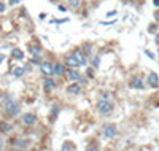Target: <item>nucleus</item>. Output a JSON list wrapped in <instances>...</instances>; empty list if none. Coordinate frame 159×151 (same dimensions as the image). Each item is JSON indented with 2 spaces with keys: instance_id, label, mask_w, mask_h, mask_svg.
Returning <instances> with one entry per match:
<instances>
[{
  "instance_id": "nucleus-12",
  "label": "nucleus",
  "mask_w": 159,
  "mask_h": 151,
  "mask_svg": "<svg viewBox=\"0 0 159 151\" xmlns=\"http://www.w3.org/2000/svg\"><path fill=\"white\" fill-rule=\"evenodd\" d=\"M43 88H45V91H53V89L56 88V83H54L51 78H46L45 83H43Z\"/></svg>"
},
{
  "instance_id": "nucleus-30",
  "label": "nucleus",
  "mask_w": 159,
  "mask_h": 151,
  "mask_svg": "<svg viewBox=\"0 0 159 151\" xmlns=\"http://www.w3.org/2000/svg\"><path fill=\"white\" fill-rule=\"evenodd\" d=\"M153 3H154V5L157 6V8H159V0H153Z\"/></svg>"
},
{
  "instance_id": "nucleus-27",
  "label": "nucleus",
  "mask_w": 159,
  "mask_h": 151,
  "mask_svg": "<svg viewBox=\"0 0 159 151\" xmlns=\"http://www.w3.org/2000/svg\"><path fill=\"white\" fill-rule=\"evenodd\" d=\"M148 30H150V32H154V30H156V26H154V24H151Z\"/></svg>"
},
{
  "instance_id": "nucleus-1",
  "label": "nucleus",
  "mask_w": 159,
  "mask_h": 151,
  "mask_svg": "<svg viewBox=\"0 0 159 151\" xmlns=\"http://www.w3.org/2000/svg\"><path fill=\"white\" fill-rule=\"evenodd\" d=\"M3 108H5V112L8 113V115H11V116H16L19 112H21V108H19V105L16 104L15 100H13V97L11 95H8V94H3Z\"/></svg>"
},
{
  "instance_id": "nucleus-20",
  "label": "nucleus",
  "mask_w": 159,
  "mask_h": 151,
  "mask_svg": "<svg viewBox=\"0 0 159 151\" xmlns=\"http://www.w3.org/2000/svg\"><path fill=\"white\" fill-rule=\"evenodd\" d=\"M32 62H33V64H40V62H41L40 54H37V56H33V57H32Z\"/></svg>"
},
{
  "instance_id": "nucleus-3",
  "label": "nucleus",
  "mask_w": 159,
  "mask_h": 151,
  "mask_svg": "<svg viewBox=\"0 0 159 151\" xmlns=\"http://www.w3.org/2000/svg\"><path fill=\"white\" fill-rule=\"evenodd\" d=\"M40 72L45 77H50V75L54 73V65L51 62H40Z\"/></svg>"
},
{
  "instance_id": "nucleus-25",
  "label": "nucleus",
  "mask_w": 159,
  "mask_h": 151,
  "mask_svg": "<svg viewBox=\"0 0 159 151\" xmlns=\"http://www.w3.org/2000/svg\"><path fill=\"white\" fill-rule=\"evenodd\" d=\"M154 19H156V22L159 24V10H157V11L154 13Z\"/></svg>"
},
{
  "instance_id": "nucleus-19",
  "label": "nucleus",
  "mask_w": 159,
  "mask_h": 151,
  "mask_svg": "<svg viewBox=\"0 0 159 151\" xmlns=\"http://www.w3.org/2000/svg\"><path fill=\"white\" fill-rule=\"evenodd\" d=\"M30 51H32V56H37V54H40V48L38 46H30Z\"/></svg>"
},
{
  "instance_id": "nucleus-22",
  "label": "nucleus",
  "mask_w": 159,
  "mask_h": 151,
  "mask_svg": "<svg viewBox=\"0 0 159 151\" xmlns=\"http://www.w3.org/2000/svg\"><path fill=\"white\" fill-rule=\"evenodd\" d=\"M92 64H94L95 67H97V65L100 64V59H99V57H94V59H92Z\"/></svg>"
},
{
  "instance_id": "nucleus-23",
  "label": "nucleus",
  "mask_w": 159,
  "mask_h": 151,
  "mask_svg": "<svg viewBox=\"0 0 159 151\" xmlns=\"http://www.w3.org/2000/svg\"><path fill=\"white\" fill-rule=\"evenodd\" d=\"M86 75H88V77H89V78H91V77H92V75H94V72H92V68H88V70H86Z\"/></svg>"
},
{
  "instance_id": "nucleus-31",
  "label": "nucleus",
  "mask_w": 159,
  "mask_h": 151,
  "mask_svg": "<svg viewBox=\"0 0 159 151\" xmlns=\"http://www.w3.org/2000/svg\"><path fill=\"white\" fill-rule=\"evenodd\" d=\"M156 45L159 46V33H157V35H156Z\"/></svg>"
},
{
  "instance_id": "nucleus-5",
  "label": "nucleus",
  "mask_w": 159,
  "mask_h": 151,
  "mask_svg": "<svg viewBox=\"0 0 159 151\" xmlns=\"http://www.w3.org/2000/svg\"><path fill=\"white\" fill-rule=\"evenodd\" d=\"M65 75L70 81H80V83L83 81V77L77 72V68H68V72H65Z\"/></svg>"
},
{
  "instance_id": "nucleus-28",
  "label": "nucleus",
  "mask_w": 159,
  "mask_h": 151,
  "mask_svg": "<svg viewBox=\"0 0 159 151\" xmlns=\"http://www.w3.org/2000/svg\"><path fill=\"white\" fill-rule=\"evenodd\" d=\"M3 60H5V56H3V54H0V64H2Z\"/></svg>"
},
{
  "instance_id": "nucleus-13",
  "label": "nucleus",
  "mask_w": 159,
  "mask_h": 151,
  "mask_svg": "<svg viewBox=\"0 0 159 151\" xmlns=\"http://www.w3.org/2000/svg\"><path fill=\"white\" fill-rule=\"evenodd\" d=\"M0 132L2 134H10L11 132V126L5 121H0Z\"/></svg>"
},
{
  "instance_id": "nucleus-8",
  "label": "nucleus",
  "mask_w": 159,
  "mask_h": 151,
  "mask_svg": "<svg viewBox=\"0 0 159 151\" xmlns=\"http://www.w3.org/2000/svg\"><path fill=\"white\" fill-rule=\"evenodd\" d=\"M65 67H68V68H78V67H80L78 60L75 59L73 54H70V56L65 57Z\"/></svg>"
},
{
  "instance_id": "nucleus-17",
  "label": "nucleus",
  "mask_w": 159,
  "mask_h": 151,
  "mask_svg": "<svg viewBox=\"0 0 159 151\" xmlns=\"http://www.w3.org/2000/svg\"><path fill=\"white\" fill-rule=\"evenodd\" d=\"M60 151H73V145H72V143H68V142H65L64 145H62Z\"/></svg>"
},
{
  "instance_id": "nucleus-4",
  "label": "nucleus",
  "mask_w": 159,
  "mask_h": 151,
  "mask_svg": "<svg viewBox=\"0 0 159 151\" xmlns=\"http://www.w3.org/2000/svg\"><path fill=\"white\" fill-rule=\"evenodd\" d=\"M73 56H75V59L78 60L80 67H86V65H88V59H86V56H85V53H83V51L75 50V51H73Z\"/></svg>"
},
{
  "instance_id": "nucleus-26",
  "label": "nucleus",
  "mask_w": 159,
  "mask_h": 151,
  "mask_svg": "<svg viewBox=\"0 0 159 151\" xmlns=\"http://www.w3.org/2000/svg\"><path fill=\"white\" fill-rule=\"evenodd\" d=\"M5 11V5H3V2H0V13H3Z\"/></svg>"
},
{
  "instance_id": "nucleus-10",
  "label": "nucleus",
  "mask_w": 159,
  "mask_h": 151,
  "mask_svg": "<svg viewBox=\"0 0 159 151\" xmlns=\"http://www.w3.org/2000/svg\"><path fill=\"white\" fill-rule=\"evenodd\" d=\"M54 73L57 77H64L65 75V65L64 64H54Z\"/></svg>"
},
{
  "instance_id": "nucleus-2",
  "label": "nucleus",
  "mask_w": 159,
  "mask_h": 151,
  "mask_svg": "<svg viewBox=\"0 0 159 151\" xmlns=\"http://www.w3.org/2000/svg\"><path fill=\"white\" fill-rule=\"evenodd\" d=\"M97 110L102 115H110V113H112V110H113V107H112V104H110V100L102 99V100H99V104H97Z\"/></svg>"
},
{
  "instance_id": "nucleus-29",
  "label": "nucleus",
  "mask_w": 159,
  "mask_h": 151,
  "mask_svg": "<svg viewBox=\"0 0 159 151\" xmlns=\"http://www.w3.org/2000/svg\"><path fill=\"white\" fill-rule=\"evenodd\" d=\"M18 2H19V0H10V3H11V5H16Z\"/></svg>"
},
{
  "instance_id": "nucleus-11",
  "label": "nucleus",
  "mask_w": 159,
  "mask_h": 151,
  "mask_svg": "<svg viewBox=\"0 0 159 151\" xmlns=\"http://www.w3.org/2000/svg\"><path fill=\"white\" fill-rule=\"evenodd\" d=\"M80 91H81V88H80V84H77V83H75V81H73V84H70V86H68L67 88V92L68 94H80Z\"/></svg>"
},
{
  "instance_id": "nucleus-9",
  "label": "nucleus",
  "mask_w": 159,
  "mask_h": 151,
  "mask_svg": "<svg viewBox=\"0 0 159 151\" xmlns=\"http://www.w3.org/2000/svg\"><path fill=\"white\" fill-rule=\"evenodd\" d=\"M148 84H150L151 88H157V86H159V77H157L154 72H151V73L148 75Z\"/></svg>"
},
{
  "instance_id": "nucleus-14",
  "label": "nucleus",
  "mask_w": 159,
  "mask_h": 151,
  "mask_svg": "<svg viewBox=\"0 0 159 151\" xmlns=\"http://www.w3.org/2000/svg\"><path fill=\"white\" fill-rule=\"evenodd\" d=\"M130 86H132V88H135V89H142V88H143V81H142V78L135 77L132 81H130Z\"/></svg>"
},
{
  "instance_id": "nucleus-18",
  "label": "nucleus",
  "mask_w": 159,
  "mask_h": 151,
  "mask_svg": "<svg viewBox=\"0 0 159 151\" xmlns=\"http://www.w3.org/2000/svg\"><path fill=\"white\" fill-rule=\"evenodd\" d=\"M80 2H81V0H68V5H70L72 8H78V6H80Z\"/></svg>"
},
{
  "instance_id": "nucleus-15",
  "label": "nucleus",
  "mask_w": 159,
  "mask_h": 151,
  "mask_svg": "<svg viewBox=\"0 0 159 151\" xmlns=\"http://www.w3.org/2000/svg\"><path fill=\"white\" fill-rule=\"evenodd\" d=\"M11 56L15 57V59H18V60H21V59H24V53L19 50V48H15V50L11 51Z\"/></svg>"
},
{
  "instance_id": "nucleus-6",
  "label": "nucleus",
  "mask_w": 159,
  "mask_h": 151,
  "mask_svg": "<svg viewBox=\"0 0 159 151\" xmlns=\"http://www.w3.org/2000/svg\"><path fill=\"white\" fill-rule=\"evenodd\" d=\"M115 135H116V127L113 124H108L103 127V137L105 139H113Z\"/></svg>"
},
{
  "instance_id": "nucleus-21",
  "label": "nucleus",
  "mask_w": 159,
  "mask_h": 151,
  "mask_svg": "<svg viewBox=\"0 0 159 151\" xmlns=\"http://www.w3.org/2000/svg\"><path fill=\"white\" fill-rule=\"evenodd\" d=\"M86 151H99V146H97V145H89V146L86 148Z\"/></svg>"
},
{
  "instance_id": "nucleus-16",
  "label": "nucleus",
  "mask_w": 159,
  "mask_h": 151,
  "mask_svg": "<svg viewBox=\"0 0 159 151\" xmlns=\"http://www.w3.org/2000/svg\"><path fill=\"white\" fill-rule=\"evenodd\" d=\"M24 73H26V68H24V67H16L15 70H13V75H15L16 78L24 77Z\"/></svg>"
},
{
  "instance_id": "nucleus-7",
  "label": "nucleus",
  "mask_w": 159,
  "mask_h": 151,
  "mask_svg": "<svg viewBox=\"0 0 159 151\" xmlns=\"http://www.w3.org/2000/svg\"><path fill=\"white\" fill-rule=\"evenodd\" d=\"M37 122V116L32 115V113H27L22 116V124L24 126H33Z\"/></svg>"
},
{
  "instance_id": "nucleus-24",
  "label": "nucleus",
  "mask_w": 159,
  "mask_h": 151,
  "mask_svg": "<svg viewBox=\"0 0 159 151\" xmlns=\"http://www.w3.org/2000/svg\"><path fill=\"white\" fill-rule=\"evenodd\" d=\"M115 15H116V11H115V10H113V11H108V13H107V16H108V18H113Z\"/></svg>"
},
{
  "instance_id": "nucleus-32",
  "label": "nucleus",
  "mask_w": 159,
  "mask_h": 151,
  "mask_svg": "<svg viewBox=\"0 0 159 151\" xmlns=\"http://www.w3.org/2000/svg\"><path fill=\"white\" fill-rule=\"evenodd\" d=\"M2 148H3V142L0 140V151H2Z\"/></svg>"
}]
</instances>
